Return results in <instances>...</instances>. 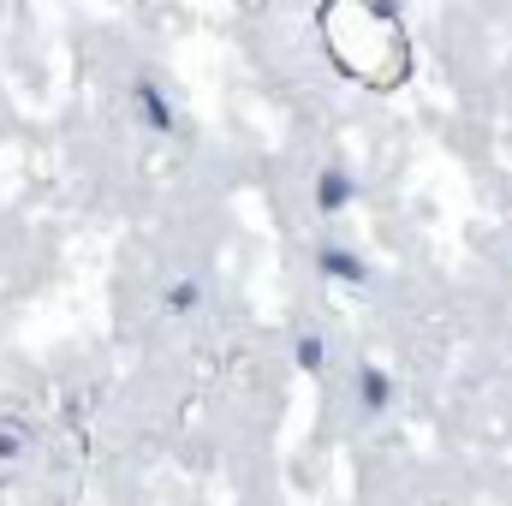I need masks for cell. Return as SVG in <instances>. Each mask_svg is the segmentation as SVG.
Instances as JSON below:
<instances>
[{
	"label": "cell",
	"instance_id": "5b68a950",
	"mask_svg": "<svg viewBox=\"0 0 512 506\" xmlns=\"http://www.w3.org/2000/svg\"><path fill=\"white\" fill-rule=\"evenodd\" d=\"M328 364H334L328 334H322V328H298V334H292V370H298V376H328Z\"/></svg>",
	"mask_w": 512,
	"mask_h": 506
},
{
	"label": "cell",
	"instance_id": "3957f363",
	"mask_svg": "<svg viewBox=\"0 0 512 506\" xmlns=\"http://www.w3.org/2000/svg\"><path fill=\"white\" fill-rule=\"evenodd\" d=\"M352 393H358V411L370 423H382L387 411H393V376H387L382 364H358L352 370Z\"/></svg>",
	"mask_w": 512,
	"mask_h": 506
},
{
	"label": "cell",
	"instance_id": "6da1fadb",
	"mask_svg": "<svg viewBox=\"0 0 512 506\" xmlns=\"http://www.w3.org/2000/svg\"><path fill=\"white\" fill-rule=\"evenodd\" d=\"M131 114H137V126L149 131V137H173V126H179V114H173V102H167V90L155 78L131 84Z\"/></svg>",
	"mask_w": 512,
	"mask_h": 506
},
{
	"label": "cell",
	"instance_id": "52a82bcc",
	"mask_svg": "<svg viewBox=\"0 0 512 506\" xmlns=\"http://www.w3.org/2000/svg\"><path fill=\"white\" fill-rule=\"evenodd\" d=\"M18 459H24V429L0 423V465H18Z\"/></svg>",
	"mask_w": 512,
	"mask_h": 506
},
{
	"label": "cell",
	"instance_id": "8992f818",
	"mask_svg": "<svg viewBox=\"0 0 512 506\" xmlns=\"http://www.w3.org/2000/svg\"><path fill=\"white\" fill-rule=\"evenodd\" d=\"M203 298H209V280H203V274H173V280L161 286V310H167V316H197Z\"/></svg>",
	"mask_w": 512,
	"mask_h": 506
},
{
	"label": "cell",
	"instance_id": "7a4b0ae2",
	"mask_svg": "<svg viewBox=\"0 0 512 506\" xmlns=\"http://www.w3.org/2000/svg\"><path fill=\"white\" fill-rule=\"evenodd\" d=\"M310 203H316V215H346L352 203H358V179L346 173V167H322L316 173V185H310Z\"/></svg>",
	"mask_w": 512,
	"mask_h": 506
},
{
	"label": "cell",
	"instance_id": "277c9868",
	"mask_svg": "<svg viewBox=\"0 0 512 506\" xmlns=\"http://www.w3.org/2000/svg\"><path fill=\"white\" fill-rule=\"evenodd\" d=\"M316 268H322L328 280H340V286H364V280H370V262L352 251V245H340V239H328V245L316 251Z\"/></svg>",
	"mask_w": 512,
	"mask_h": 506
}]
</instances>
